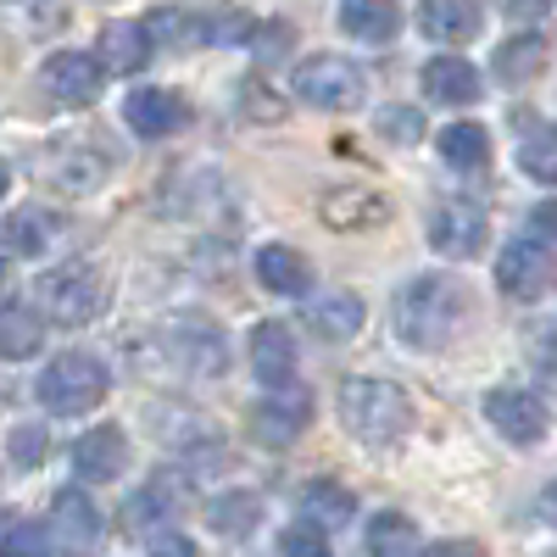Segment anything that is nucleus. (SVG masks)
I'll use <instances>...</instances> for the list:
<instances>
[{
	"mask_svg": "<svg viewBox=\"0 0 557 557\" xmlns=\"http://www.w3.org/2000/svg\"><path fill=\"white\" fill-rule=\"evenodd\" d=\"M178 502H184V480L178 474H151L146 485L128 496L123 519H128V530H157V524L178 519Z\"/></svg>",
	"mask_w": 557,
	"mask_h": 557,
	"instance_id": "20",
	"label": "nucleus"
},
{
	"mask_svg": "<svg viewBox=\"0 0 557 557\" xmlns=\"http://www.w3.org/2000/svg\"><path fill=\"white\" fill-rule=\"evenodd\" d=\"M541 67H546V39L541 34H513L507 45H496V57H491V73L502 84H530Z\"/></svg>",
	"mask_w": 557,
	"mask_h": 557,
	"instance_id": "26",
	"label": "nucleus"
},
{
	"mask_svg": "<svg viewBox=\"0 0 557 557\" xmlns=\"http://www.w3.org/2000/svg\"><path fill=\"white\" fill-rule=\"evenodd\" d=\"M285 96H278L273 84H262V78H246L240 84V117L246 123H285Z\"/></svg>",
	"mask_w": 557,
	"mask_h": 557,
	"instance_id": "34",
	"label": "nucleus"
},
{
	"mask_svg": "<svg viewBox=\"0 0 557 557\" xmlns=\"http://www.w3.org/2000/svg\"><path fill=\"white\" fill-rule=\"evenodd\" d=\"M184 117H190V107H184L173 89H134V96L123 101V123H128L139 139H162V134H173Z\"/></svg>",
	"mask_w": 557,
	"mask_h": 557,
	"instance_id": "18",
	"label": "nucleus"
},
{
	"mask_svg": "<svg viewBox=\"0 0 557 557\" xmlns=\"http://www.w3.org/2000/svg\"><path fill=\"white\" fill-rule=\"evenodd\" d=\"M418 28L435 45H469L480 34V0H424L418 7Z\"/></svg>",
	"mask_w": 557,
	"mask_h": 557,
	"instance_id": "21",
	"label": "nucleus"
},
{
	"mask_svg": "<svg viewBox=\"0 0 557 557\" xmlns=\"http://www.w3.org/2000/svg\"><path fill=\"white\" fill-rule=\"evenodd\" d=\"M51 451V435H45V424H17L12 430V469H34V462Z\"/></svg>",
	"mask_w": 557,
	"mask_h": 557,
	"instance_id": "40",
	"label": "nucleus"
},
{
	"mask_svg": "<svg viewBox=\"0 0 557 557\" xmlns=\"http://www.w3.org/2000/svg\"><path fill=\"white\" fill-rule=\"evenodd\" d=\"M278 557H335V552H330V541H323V524L301 519V524H290L285 535H278Z\"/></svg>",
	"mask_w": 557,
	"mask_h": 557,
	"instance_id": "36",
	"label": "nucleus"
},
{
	"mask_svg": "<svg viewBox=\"0 0 557 557\" xmlns=\"http://www.w3.org/2000/svg\"><path fill=\"white\" fill-rule=\"evenodd\" d=\"M396 341L412 351H441L462 335V318H469V290L451 273H418L396 290Z\"/></svg>",
	"mask_w": 557,
	"mask_h": 557,
	"instance_id": "1",
	"label": "nucleus"
},
{
	"mask_svg": "<svg viewBox=\"0 0 557 557\" xmlns=\"http://www.w3.org/2000/svg\"><path fill=\"white\" fill-rule=\"evenodd\" d=\"M39 312L62 323V330H84V323H96L107 307H112V273L101 262H62L51 273H39Z\"/></svg>",
	"mask_w": 557,
	"mask_h": 557,
	"instance_id": "3",
	"label": "nucleus"
},
{
	"mask_svg": "<svg viewBox=\"0 0 557 557\" xmlns=\"http://www.w3.org/2000/svg\"><path fill=\"white\" fill-rule=\"evenodd\" d=\"M246 39H257V23L246 17V12H207V45H246Z\"/></svg>",
	"mask_w": 557,
	"mask_h": 557,
	"instance_id": "39",
	"label": "nucleus"
},
{
	"mask_svg": "<svg viewBox=\"0 0 557 557\" xmlns=\"http://www.w3.org/2000/svg\"><path fill=\"white\" fill-rule=\"evenodd\" d=\"M485 418L502 430V441H513V446H535L546 435V407L541 396L530 391H513V385H502L485 396Z\"/></svg>",
	"mask_w": 557,
	"mask_h": 557,
	"instance_id": "11",
	"label": "nucleus"
},
{
	"mask_svg": "<svg viewBox=\"0 0 557 557\" xmlns=\"http://www.w3.org/2000/svg\"><path fill=\"white\" fill-rule=\"evenodd\" d=\"M424 557H485V546L480 541H435Z\"/></svg>",
	"mask_w": 557,
	"mask_h": 557,
	"instance_id": "44",
	"label": "nucleus"
},
{
	"mask_svg": "<svg viewBox=\"0 0 557 557\" xmlns=\"http://www.w3.org/2000/svg\"><path fill=\"white\" fill-rule=\"evenodd\" d=\"M351 513H357V502H351V491L335 485V480H312V485L301 491V519H312V524H323V530L346 524Z\"/></svg>",
	"mask_w": 557,
	"mask_h": 557,
	"instance_id": "31",
	"label": "nucleus"
},
{
	"mask_svg": "<svg viewBox=\"0 0 557 557\" xmlns=\"http://www.w3.org/2000/svg\"><path fill=\"white\" fill-rule=\"evenodd\" d=\"M51 541H57V530L12 519V524H7V541H0V552H7V557H51Z\"/></svg>",
	"mask_w": 557,
	"mask_h": 557,
	"instance_id": "35",
	"label": "nucleus"
},
{
	"mask_svg": "<svg viewBox=\"0 0 557 557\" xmlns=\"http://www.w3.org/2000/svg\"><path fill=\"white\" fill-rule=\"evenodd\" d=\"M307 418H312V396L307 391H268V401H257L251 412V430L268 441V446H290L301 430H307Z\"/></svg>",
	"mask_w": 557,
	"mask_h": 557,
	"instance_id": "16",
	"label": "nucleus"
},
{
	"mask_svg": "<svg viewBox=\"0 0 557 557\" xmlns=\"http://www.w3.org/2000/svg\"><path fill=\"white\" fill-rule=\"evenodd\" d=\"M546 7H552V0H496V12L513 17V23H535Z\"/></svg>",
	"mask_w": 557,
	"mask_h": 557,
	"instance_id": "42",
	"label": "nucleus"
},
{
	"mask_svg": "<svg viewBox=\"0 0 557 557\" xmlns=\"http://www.w3.org/2000/svg\"><path fill=\"white\" fill-rule=\"evenodd\" d=\"M34 351H45V318H34L23 307H7V312H0V357H7V362H28Z\"/></svg>",
	"mask_w": 557,
	"mask_h": 557,
	"instance_id": "29",
	"label": "nucleus"
},
{
	"mask_svg": "<svg viewBox=\"0 0 557 557\" xmlns=\"http://www.w3.org/2000/svg\"><path fill=\"white\" fill-rule=\"evenodd\" d=\"M335 407H341V424L362 446H396L412 430V401L391 380H341Z\"/></svg>",
	"mask_w": 557,
	"mask_h": 557,
	"instance_id": "2",
	"label": "nucleus"
},
{
	"mask_svg": "<svg viewBox=\"0 0 557 557\" xmlns=\"http://www.w3.org/2000/svg\"><path fill=\"white\" fill-rule=\"evenodd\" d=\"M424 96L441 107H469V101H480V73L462 57H435V62H424Z\"/></svg>",
	"mask_w": 557,
	"mask_h": 557,
	"instance_id": "24",
	"label": "nucleus"
},
{
	"mask_svg": "<svg viewBox=\"0 0 557 557\" xmlns=\"http://www.w3.org/2000/svg\"><path fill=\"white\" fill-rule=\"evenodd\" d=\"M251 374L268 385V391H290L296 385V341L285 323H257L251 330Z\"/></svg>",
	"mask_w": 557,
	"mask_h": 557,
	"instance_id": "15",
	"label": "nucleus"
},
{
	"mask_svg": "<svg viewBox=\"0 0 557 557\" xmlns=\"http://www.w3.org/2000/svg\"><path fill=\"white\" fill-rule=\"evenodd\" d=\"M7 17L28 34H45V28H62V7L57 0H7Z\"/></svg>",
	"mask_w": 557,
	"mask_h": 557,
	"instance_id": "38",
	"label": "nucleus"
},
{
	"mask_svg": "<svg viewBox=\"0 0 557 557\" xmlns=\"http://www.w3.org/2000/svg\"><path fill=\"white\" fill-rule=\"evenodd\" d=\"M151 39L162 45V51H196V45H207V17L201 12H184V7H157L146 17Z\"/></svg>",
	"mask_w": 557,
	"mask_h": 557,
	"instance_id": "27",
	"label": "nucleus"
},
{
	"mask_svg": "<svg viewBox=\"0 0 557 557\" xmlns=\"http://www.w3.org/2000/svg\"><path fill=\"white\" fill-rule=\"evenodd\" d=\"M290 89H296L307 107H318V112H351V107H362V96H368V73H362L357 62H346V57L323 51V57L296 62Z\"/></svg>",
	"mask_w": 557,
	"mask_h": 557,
	"instance_id": "5",
	"label": "nucleus"
},
{
	"mask_svg": "<svg viewBox=\"0 0 557 557\" xmlns=\"http://www.w3.org/2000/svg\"><path fill=\"white\" fill-rule=\"evenodd\" d=\"M496 285L513 296V301H541L557 285V257L541 240H513L496 257Z\"/></svg>",
	"mask_w": 557,
	"mask_h": 557,
	"instance_id": "7",
	"label": "nucleus"
},
{
	"mask_svg": "<svg viewBox=\"0 0 557 557\" xmlns=\"http://www.w3.org/2000/svg\"><path fill=\"white\" fill-rule=\"evenodd\" d=\"M73 469H78V480H89V485L117 480V474L128 469V435H123L117 424H96L89 435L73 441Z\"/></svg>",
	"mask_w": 557,
	"mask_h": 557,
	"instance_id": "14",
	"label": "nucleus"
},
{
	"mask_svg": "<svg viewBox=\"0 0 557 557\" xmlns=\"http://www.w3.org/2000/svg\"><path fill=\"white\" fill-rule=\"evenodd\" d=\"M62 218L51 207H12L7 223H0V246H7L12 262H28V257H45L57 240H62Z\"/></svg>",
	"mask_w": 557,
	"mask_h": 557,
	"instance_id": "12",
	"label": "nucleus"
},
{
	"mask_svg": "<svg viewBox=\"0 0 557 557\" xmlns=\"http://www.w3.org/2000/svg\"><path fill=\"white\" fill-rule=\"evenodd\" d=\"M519 168H524L535 184H557V128H552V123H535V128H524Z\"/></svg>",
	"mask_w": 557,
	"mask_h": 557,
	"instance_id": "33",
	"label": "nucleus"
},
{
	"mask_svg": "<svg viewBox=\"0 0 557 557\" xmlns=\"http://www.w3.org/2000/svg\"><path fill=\"white\" fill-rule=\"evenodd\" d=\"M530 228L541 240H557V201H535V212H530Z\"/></svg>",
	"mask_w": 557,
	"mask_h": 557,
	"instance_id": "43",
	"label": "nucleus"
},
{
	"mask_svg": "<svg viewBox=\"0 0 557 557\" xmlns=\"http://www.w3.org/2000/svg\"><path fill=\"white\" fill-rule=\"evenodd\" d=\"M368 557H418V524L407 513L368 519Z\"/></svg>",
	"mask_w": 557,
	"mask_h": 557,
	"instance_id": "32",
	"label": "nucleus"
},
{
	"mask_svg": "<svg viewBox=\"0 0 557 557\" xmlns=\"http://www.w3.org/2000/svg\"><path fill=\"white\" fill-rule=\"evenodd\" d=\"M441 162L446 168H462V173H474L485 157H491V134L480 128V123H451V128H441Z\"/></svg>",
	"mask_w": 557,
	"mask_h": 557,
	"instance_id": "30",
	"label": "nucleus"
},
{
	"mask_svg": "<svg viewBox=\"0 0 557 557\" xmlns=\"http://www.w3.org/2000/svg\"><path fill=\"white\" fill-rule=\"evenodd\" d=\"M430 246L441 257H474L485 246V212L480 201H462V196H446L435 212H430Z\"/></svg>",
	"mask_w": 557,
	"mask_h": 557,
	"instance_id": "10",
	"label": "nucleus"
},
{
	"mask_svg": "<svg viewBox=\"0 0 557 557\" xmlns=\"http://www.w3.org/2000/svg\"><path fill=\"white\" fill-rule=\"evenodd\" d=\"M162 341H168V357H173L178 374H223V362H228L223 335L212 330L201 312H184Z\"/></svg>",
	"mask_w": 557,
	"mask_h": 557,
	"instance_id": "9",
	"label": "nucleus"
},
{
	"mask_svg": "<svg viewBox=\"0 0 557 557\" xmlns=\"http://www.w3.org/2000/svg\"><path fill=\"white\" fill-rule=\"evenodd\" d=\"M51 530L73 552H96L101 546V513H96V502H89L78 485H62L57 502H51Z\"/></svg>",
	"mask_w": 557,
	"mask_h": 557,
	"instance_id": "17",
	"label": "nucleus"
},
{
	"mask_svg": "<svg viewBox=\"0 0 557 557\" xmlns=\"http://www.w3.org/2000/svg\"><path fill=\"white\" fill-rule=\"evenodd\" d=\"M307 330H312L318 341H330V346L351 341V335L362 330V296H357V290L312 296V307H307Z\"/></svg>",
	"mask_w": 557,
	"mask_h": 557,
	"instance_id": "22",
	"label": "nucleus"
},
{
	"mask_svg": "<svg viewBox=\"0 0 557 557\" xmlns=\"http://www.w3.org/2000/svg\"><path fill=\"white\" fill-rule=\"evenodd\" d=\"M151 51H157V39H151L146 23H107V28H101V45H96V57H101L107 73H117V78H134L139 67L151 62Z\"/></svg>",
	"mask_w": 557,
	"mask_h": 557,
	"instance_id": "19",
	"label": "nucleus"
},
{
	"mask_svg": "<svg viewBox=\"0 0 557 557\" xmlns=\"http://www.w3.org/2000/svg\"><path fill=\"white\" fill-rule=\"evenodd\" d=\"M541 519H546V524H557V480L541 491Z\"/></svg>",
	"mask_w": 557,
	"mask_h": 557,
	"instance_id": "45",
	"label": "nucleus"
},
{
	"mask_svg": "<svg viewBox=\"0 0 557 557\" xmlns=\"http://www.w3.org/2000/svg\"><path fill=\"white\" fill-rule=\"evenodd\" d=\"M257 285L273 296H307L312 290V262L290 246H262L257 251Z\"/></svg>",
	"mask_w": 557,
	"mask_h": 557,
	"instance_id": "23",
	"label": "nucleus"
},
{
	"mask_svg": "<svg viewBox=\"0 0 557 557\" xmlns=\"http://www.w3.org/2000/svg\"><path fill=\"white\" fill-rule=\"evenodd\" d=\"M107 173H112V162L96 146H84V139H62L57 151L39 157V178L51 184L57 196H96L107 184Z\"/></svg>",
	"mask_w": 557,
	"mask_h": 557,
	"instance_id": "6",
	"label": "nucleus"
},
{
	"mask_svg": "<svg viewBox=\"0 0 557 557\" xmlns=\"http://www.w3.org/2000/svg\"><path fill=\"white\" fill-rule=\"evenodd\" d=\"M39 84L57 107H96L101 84H107V62L84 57V51H57L51 62L39 67Z\"/></svg>",
	"mask_w": 557,
	"mask_h": 557,
	"instance_id": "8",
	"label": "nucleus"
},
{
	"mask_svg": "<svg viewBox=\"0 0 557 557\" xmlns=\"http://www.w3.org/2000/svg\"><path fill=\"white\" fill-rule=\"evenodd\" d=\"M318 218L330 228H341V235H351V228H380L391 218V201L374 196L368 184H335V190H323Z\"/></svg>",
	"mask_w": 557,
	"mask_h": 557,
	"instance_id": "13",
	"label": "nucleus"
},
{
	"mask_svg": "<svg viewBox=\"0 0 557 557\" xmlns=\"http://www.w3.org/2000/svg\"><path fill=\"white\" fill-rule=\"evenodd\" d=\"M257 519H262V496L257 491H223V496H212L207 502V524L218 530V535H251L257 530Z\"/></svg>",
	"mask_w": 557,
	"mask_h": 557,
	"instance_id": "28",
	"label": "nucleus"
},
{
	"mask_svg": "<svg viewBox=\"0 0 557 557\" xmlns=\"http://www.w3.org/2000/svg\"><path fill=\"white\" fill-rule=\"evenodd\" d=\"M380 134L391 139V146H418V139H424V112L418 107H385L380 112Z\"/></svg>",
	"mask_w": 557,
	"mask_h": 557,
	"instance_id": "37",
	"label": "nucleus"
},
{
	"mask_svg": "<svg viewBox=\"0 0 557 557\" xmlns=\"http://www.w3.org/2000/svg\"><path fill=\"white\" fill-rule=\"evenodd\" d=\"M107 391H112V374H107V362L89 357V351H62L57 362H45V374H39V407L57 412V418H78L89 407H101Z\"/></svg>",
	"mask_w": 557,
	"mask_h": 557,
	"instance_id": "4",
	"label": "nucleus"
},
{
	"mask_svg": "<svg viewBox=\"0 0 557 557\" xmlns=\"http://www.w3.org/2000/svg\"><path fill=\"white\" fill-rule=\"evenodd\" d=\"M146 557H196V541H184L178 530H157L151 546H146Z\"/></svg>",
	"mask_w": 557,
	"mask_h": 557,
	"instance_id": "41",
	"label": "nucleus"
},
{
	"mask_svg": "<svg viewBox=\"0 0 557 557\" xmlns=\"http://www.w3.org/2000/svg\"><path fill=\"white\" fill-rule=\"evenodd\" d=\"M341 28L362 45H385L401 28V7L396 0H341Z\"/></svg>",
	"mask_w": 557,
	"mask_h": 557,
	"instance_id": "25",
	"label": "nucleus"
}]
</instances>
